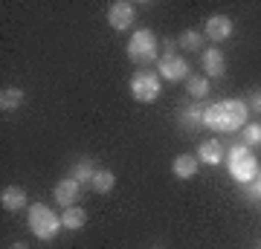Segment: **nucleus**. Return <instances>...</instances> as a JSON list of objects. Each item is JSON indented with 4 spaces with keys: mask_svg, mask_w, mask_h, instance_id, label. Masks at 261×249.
Wrapping results in <instances>:
<instances>
[{
    "mask_svg": "<svg viewBox=\"0 0 261 249\" xmlns=\"http://www.w3.org/2000/svg\"><path fill=\"white\" fill-rule=\"evenodd\" d=\"M244 194H247V200H261V171L250 185H244Z\"/></svg>",
    "mask_w": 261,
    "mask_h": 249,
    "instance_id": "nucleus-22",
    "label": "nucleus"
},
{
    "mask_svg": "<svg viewBox=\"0 0 261 249\" xmlns=\"http://www.w3.org/2000/svg\"><path fill=\"white\" fill-rule=\"evenodd\" d=\"M61 223H64V229H84V223H87V212L84 209H79V206H70V209H64V214H61Z\"/></svg>",
    "mask_w": 261,
    "mask_h": 249,
    "instance_id": "nucleus-15",
    "label": "nucleus"
},
{
    "mask_svg": "<svg viewBox=\"0 0 261 249\" xmlns=\"http://www.w3.org/2000/svg\"><path fill=\"white\" fill-rule=\"evenodd\" d=\"M203 165H218L221 159H224V148L218 139H203L200 145H197V154H195Z\"/></svg>",
    "mask_w": 261,
    "mask_h": 249,
    "instance_id": "nucleus-11",
    "label": "nucleus"
},
{
    "mask_svg": "<svg viewBox=\"0 0 261 249\" xmlns=\"http://www.w3.org/2000/svg\"><path fill=\"white\" fill-rule=\"evenodd\" d=\"M157 73L166 81H183V78H189V64H186V58L177 56V52H166L160 58Z\"/></svg>",
    "mask_w": 261,
    "mask_h": 249,
    "instance_id": "nucleus-6",
    "label": "nucleus"
},
{
    "mask_svg": "<svg viewBox=\"0 0 261 249\" xmlns=\"http://www.w3.org/2000/svg\"><path fill=\"white\" fill-rule=\"evenodd\" d=\"M258 249H261V246H258Z\"/></svg>",
    "mask_w": 261,
    "mask_h": 249,
    "instance_id": "nucleus-25",
    "label": "nucleus"
},
{
    "mask_svg": "<svg viewBox=\"0 0 261 249\" xmlns=\"http://www.w3.org/2000/svg\"><path fill=\"white\" fill-rule=\"evenodd\" d=\"M203 104H192V107H186V110L180 113V125L183 128H197V125H203Z\"/></svg>",
    "mask_w": 261,
    "mask_h": 249,
    "instance_id": "nucleus-17",
    "label": "nucleus"
},
{
    "mask_svg": "<svg viewBox=\"0 0 261 249\" xmlns=\"http://www.w3.org/2000/svg\"><path fill=\"white\" fill-rule=\"evenodd\" d=\"M226 165H229V174L238 180L241 185H250L255 177H258V162L252 157V151L247 145H232L229 148V157H226Z\"/></svg>",
    "mask_w": 261,
    "mask_h": 249,
    "instance_id": "nucleus-3",
    "label": "nucleus"
},
{
    "mask_svg": "<svg viewBox=\"0 0 261 249\" xmlns=\"http://www.w3.org/2000/svg\"><path fill=\"white\" fill-rule=\"evenodd\" d=\"M128 58L134 64H151V61H157V35L151 29H137L128 41Z\"/></svg>",
    "mask_w": 261,
    "mask_h": 249,
    "instance_id": "nucleus-4",
    "label": "nucleus"
},
{
    "mask_svg": "<svg viewBox=\"0 0 261 249\" xmlns=\"http://www.w3.org/2000/svg\"><path fill=\"white\" fill-rule=\"evenodd\" d=\"M186 90L192 99H203L206 93H209V78L206 75H189L186 78Z\"/></svg>",
    "mask_w": 261,
    "mask_h": 249,
    "instance_id": "nucleus-19",
    "label": "nucleus"
},
{
    "mask_svg": "<svg viewBox=\"0 0 261 249\" xmlns=\"http://www.w3.org/2000/svg\"><path fill=\"white\" fill-rule=\"evenodd\" d=\"M0 203H3L6 212H18V209L27 206V191H23L20 185H6V188L0 191Z\"/></svg>",
    "mask_w": 261,
    "mask_h": 249,
    "instance_id": "nucleus-12",
    "label": "nucleus"
},
{
    "mask_svg": "<svg viewBox=\"0 0 261 249\" xmlns=\"http://www.w3.org/2000/svg\"><path fill=\"white\" fill-rule=\"evenodd\" d=\"M247 102L241 99H221V102L209 104L203 110V128L209 130H224V133H232V130H244L247 125Z\"/></svg>",
    "mask_w": 261,
    "mask_h": 249,
    "instance_id": "nucleus-1",
    "label": "nucleus"
},
{
    "mask_svg": "<svg viewBox=\"0 0 261 249\" xmlns=\"http://www.w3.org/2000/svg\"><path fill=\"white\" fill-rule=\"evenodd\" d=\"M75 180L79 185H84V183H93V177H96V165H93V159L90 157H82L79 162L73 165V174H70Z\"/></svg>",
    "mask_w": 261,
    "mask_h": 249,
    "instance_id": "nucleus-14",
    "label": "nucleus"
},
{
    "mask_svg": "<svg viewBox=\"0 0 261 249\" xmlns=\"http://www.w3.org/2000/svg\"><path fill=\"white\" fill-rule=\"evenodd\" d=\"M12 249H29V246H27V243H15Z\"/></svg>",
    "mask_w": 261,
    "mask_h": 249,
    "instance_id": "nucleus-24",
    "label": "nucleus"
},
{
    "mask_svg": "<svg viewBox=\"0 0 261 249\" xmlns=\"http://www.w3.org/2000/svg\"><path fill=\"white\" fill-rule=\"evenodd\" d=\"M29 229L38 240H53L58 232L64 229V223L47 203H32L29 206Z\"/></svg>",
    "mask_w": 261,
    "mask_h": 249,
    "instance_id": "nucleus-2",
    "label": "nucleus"
},
{
    "mask_svg": "<svg viewBox=\"0 0 261 249\" xmlns=\"http://www.w3.org/2000/svg\"><path fill=\"white\" fill-rule=\"evenodd\" d=\"M232 18H226V15H212V18L206 20V26H203V38L206 41H226V38L232 35Z\"/></svg>",
    "mask_w": 261,
    "mask_h": 249,
    "instance_id": "nucleus-8",
    "label": "nucleus"
},
{
    "mask_svg": "<svg viewBox=\"0 0 261 249\" xmlns=\"http://www.w3.org/2000/svg\"><path fill=\"white\" fill-rule=\"evenodd\" d=\"M247 107H250V110H255V113H261V90H255L250 99H247Z\"/></svg>",
    "mask_w": 261,
    "mask_h": 249,
    "instance_id": "nucleus-23",
    "label": "nucleus"
},
{
    "mask_svg": "<svg viewBox=\"0 0 261 249\" xmlns=\"http://www.w3.org/2000/svg\"><path fill=\"white\" fill-rule=\"evenodd\" d=\"M93 191H99V194H108V191H113V185H116V177H113V171H108V168H102V171H96V177H93Z\"/></svg>",
    "mask_w": 261,
    "mask_h": 249,
    "instance_id": "nucleus-18",
    "label": "nucleus"
},
{
    "mask_svg": "<svg viewBox=\"0 0 261 249\" xmlns=\"http://www.w3.org/2000/svg\"><path fill=\"white\" fill-rule=\"evenodd\" d=\"M200 64H203L206 78H221V75H224V70H226V58H224V52H221L218 46H212V49H203Z\"/></svg>",
    "mask_w": 261,
    "mask_h": 249,
    "instance_id": "nucleus-9",
    "label": "nucleus"
},
{
    "mask_svg": "<svg viewBox=\"0 0 261 249\" xmlns=\"http://www.w3.org/2000/svg\"><path fill=\"white\" fill-rule=\"evenodd\" d=\"M20 104H23V90H18V87H3V93H0V107L3 110H18Z\"/></svg>",
    "mask_w": 261,
    "mask_h": 249,
    "instance_id": "nucleus-16",
    "label": "nucleus"
},
{
    "mask_svg": "<svg viewBox=\"0 0 261 249\" xmlns=\"http://www.w3.org/2000/svg\"><path fill=\"white\" fill-rule=\"evenodd\" d=\"M177 46H183V49H192V52H195V49H200V46H203V35H200V32H195V29H186V32L177 38Z\"/></svg>",
    "mask_w": 261,
    "mask_h": 249,
    "instance_id": "nucleus-20",
    "label": "nucleus"
},
{
    "mask_svg": "<svg viewBox=\"0 0 261 249\" xmlns=\"http://www.w3.org/2000/svg\"><path fill=\"white\" fill-rule=\"evenodd\" d=\"M134 18H137V6L128 3V0H116V3H111V9H108V23L116 32L128 29L134 23Z\"/></svg>",
    "mask_w": 261,
    "mask_h": 249,
    "instance_id": "nucleus-7",
    "label": "nucleus"
},
{
    "mask_svg": "<svg viewBox=\"0 0 261 249\" xmlns=\"http://www.w3.org/2000/svg\"><path fill=\"white\" fill-rule=\"evenodd\" d=\"M79 191H82V185L75 183L73 177H67V180H58L56 188H53V194H56V203H61L64 209H70V206L79 200Z\"/></svg>",
    "mask_w": 261,
    "mask_h": 249,
    "instance_id": "nucleus-10",
    "label": "nucleus"
},
{
    "mask_svg": "<svg viewBox=\"0 0 261 249\" xmlns=\"http://www.w3.org/2000/svg\"><path fill=\"white\" fill-rule=\"evenodd\" d=\"M160 75L151 73V70H137V73L130 75V96L142 104H151L160 99Z\"/></svg>",
    "mask_w": 261,
    "mask_h": 249,
    "instance_id": "nucleus-5",
    "label": "nucleus"
},
{
    "mask_svg": "<svg viewBox=\"0 0 261 249\" xmlns=\"http://www.w3.org/2000/svg\"><path fill=\"white\" fill-rule=\"evenodd\" d=\"M197 165H200L197 157L180 154V157H174V162H171V171H174V177H180V180H192V177L197 174Z\"/></svg>",
    "mask_w": 261,
    "mask_h": 249,
    "instance_id": "nucleus-13",
    "label": "nucleus"
},
{
    "mask_svg": "<svg viewBox=\"0 0 261 249\" xmlns=\"http://www.w3.org/2000/svg\"><path fill=\"white\" fill-rule=\"evenodd\" d=\"M241 142L247 148H252V145H261V125H244V133H241Z\"/></svg>",
    "mask_w": 261,
    "mask_h": 249,
    "instance_id": "nucleus-21",
    "label": "nucleus"
}]
</instances>
